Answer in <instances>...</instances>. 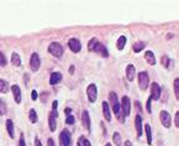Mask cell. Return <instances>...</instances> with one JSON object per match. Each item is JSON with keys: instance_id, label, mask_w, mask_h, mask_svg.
<instances>
[{"instance_id": "obj_1", "label": "cell", "mask_w": 179, "mask_h": 146, "mask_svg": "<svg viewBox=\"0 0 179 146\" xmlns=\"http://www.w3.org/2000/svg\"><path fill=\"white\" fill-rule=\"evenodd\" d=\"M88 50L89 52H97L99 53L101 57H108L109 56V52H108V48L97 39V37H93L88 43Z\"/></svg>"}, {"instance_id": "obj_2", "label": "cell", "mask_w": 179, "mask_h": 146, "mask_svg": "<svg viewBox=\"0 0 179 146\" xmlns=\"http://www.w3.org/2000/svg\"><path fill=\"white\" fill-rule=\"evenodd\" d=\"M48 52H49L52 56L57 57V58H61V57L63 56V53H64V48H63V46H62L61 43H58V42H52V43H49V46H48Z\"/></svg>"}, {"instance_id": "obj_3", "label": "cell", "mask_w": 179, "mask_h": 146, "mask_svg": "<svg viewBox=\"0 0 179 146\" xmlns=\"http://www.w3.org/2000/svg\"><path fill=\"white\" fill-rule=\"evenodd\" d=\"M137 80H138V87L141 88V91H146L150 85V77H148L147 72H140L137 76Z\"/></svg>"}, {"instance_id": "obj_4", "label": "cell", "mask_w": 179, "mask_h": 146, "mask_svg": "<svg viewBox=\"0 0 179 146\" xmlns=\"http://www.w3.org/2000/svg\"><path fill=\"white\" fill-rule=\"evenodd\" d=\"M111 108H112V111H114V114L116 115V118H117L119 123L124 124V123H125V119H126V115H125V113H124V110H122V108H121L120 103L117 102V103L112 104V105H111Z\"/></svg>"}, {"instance_id": "obj_5", "label": "cell", "mask_w": 179, "mask_h": 146, "mask_svg": "<svg viewBox=\"0 0 179 146\" xmlns=\"http://www.w3.org/2000/svg\"><path fill=\"white\" fill-rule=\"evenodd\" d=\"M59 145L61 146H72V135L71 133L64 129L59 134Z\"/></svg>"}, {"instance_id": "obj_6", "label": "cell", "mask_w": 179, "mask_h": 146, "mask_svg": "<svg viewBox=\"0 0 179 146\" xmlns=\"http://www.w3.org/2000/svg\"><path fill=\"white\" fill-rule=\"evenodd\" d=\"M86 95H88V99L90 103H95L97 102V98H98V88L94 83L89 84L88 88H86Z\"/></svg>"}, {"instance_id": "obj_7", "label": "cell", "mask_w": 179, "mask_h": 146, "mask_svg": "<svg viewBox=\"0 0 179 146\" xmlns=\"http://www.w3.org/2000/svg\"><path fill=\"white\" fill-rule=\"evenodd\" d=\"M159 119H161V123H162V125L164 128H167V129L170 128V125H172V116H170V114L168 111L162 110L159 113Z\"/></svg>"}, {"instance_id": "obj_8", "label": "cell", "mask_w": 179, "mask_h": 146, "mask_svg": "<svg viewBox=\"0 0 179 146\" xmlns=\"http://www.w3.org/2000/svg\"><path fill=\"white\" fill-rule=\"evenodd\" d=\"M40 66H41V58H40V56L37 53H32L31 58H30V67H31V71L32 72H37Z\"/></svg>"}, {"instance_id": "obj_9", "label": "cell", "mask_w": 179, "mask_h": 146, "mask_svg": "<svg viewBox=\"0 0 179 146\" xmlns=\"http://www.w3.org/2000/svg\"><path fill=\"white\" fill-rule=\"evenodd\" d=\"M161 93H162V91H161L159 84L158 83H152L151 84V98H152V100H159Z\"/></svg>"}, {"instance_id": "obj_10", "label": "cell", "mask_w": 179, "mask_h": 146, "mask_svg": "<svg viewBox=\"0 0 179 146\" xmlns=\"http://www.w3.org/2000/svg\"><path fill=\"white\" fill-rule=\"evenodd\" d=\"M68 47L71 48L72 52L78 53V52H80V50H82V43H80V41H79L78 39L72 37V39L68 41Z\"/></svg>"}, {"instance_id": "obj_11", "label": "cell", "mask_w": 179, "mask_h": 146, "mask_svg": "<svg viewBox=\"0 0 179 146\" xmlns=\"http://www.w3.org/2000/svg\"><path fill=\"white\" fill-rule=\"evenodd\" d=\"M121 108H122L125 115L129 116L130 113H131V102H130V98L127 95L122 97V99H121Z\"/></svg>"}, {"instance_id": "obj_12", "label": "cell", "mask_w": 179, "mask_h": 146, "mask_svg": "<svg viewBox=\"0 0 179 146\" xmlns=\"http://www.w3.org/2000/svg\"><path fill=\"white\" fill-rule=\"evenodd\" d=\"M135 126H136L137 136L141 137L142 134H143V126H142V116H141L140 114H137L136 118H135Z\"/></svg>"}, {"instance_id": "obj_13", "label": "cell", "mask_w": 179, "mask_h": 146, "mask_svg": "<svg viewBox=\"0 0 179 146\" xmlns=\"http://www.w3.org/2000/svg\"><path fill=\"white\" fill-rule=\"evenodd\" d=\"M11 92L14 94V99H15V103L16 104H20L21 103V88L17 85V84H14L11 85Z\"/></svg>"}, {"instance_id": "obj_14", "label": "cell", "mask_w": 179, "mask_h": 146, "mask_svg": "<svg viewBox=\"0 0 179 146\" xmlns=\"http://www.w3.org/2000/svg\"><path fill=\"white\" fill-rule=\"evenodd\" d=\"M136 77V69H135V66L133 65H127L126 66V78L127 80L132 82Z\"/></svg>"}, {"instance_id": "obj_15", "label": "cell", "mask_w": 179, "mask_h": 146, "mask_svg": "<svg viewBox=\"0 0 179 146\" xmlns=\"http://www.w3.org/2000/svg\"><path fill=\"white\" fill-rule=\"evenodd\" d=\"M62 78H63L62 73L53 72V73H51V77H49V84L51 85H56V84H58L59 82L62 80Z\"/></svg>"}, {"instance_id": "obj_16", "label": "cell", "mask_w": 179, "mask_h": 146, "mask_svg": "<svg viewBox=\"0 0 179 146\" xmlns=\"http://www.w3.org/2000/svg\"><path fill=\"white\" fill-rule=\"evenodd\" d=\"M82 122H83L84 128L88 131H90V116H89V113L86 110H84L83 114H82Z\"/></svg>"}, {"instance_id": "obj_17", "label": "cell", "mask_w": 179, "mask_h": 146, "mask_svg": "<svg viewBox=\"0 0 179 146\" xmlns=\"http://www.w3.org/2000/svg\"><path fill=\"white\" fill-rule=\"evenodd\" d=\"M103 114L106 122H111V110L108 102H103Z\"/></svg>"}, {"instance_id": "obj_18", "label": "cell", "mask_w": 179, "mask_h": 146, "mask_svg": "<svg viewBox=\"0 0 179 146\" xmlns=\"http://www.w3.org/2000/svg\"><path fill=\"white\" fill-rule=\"evenodd\" d=\"M144 60L148 65H151V66H155L156 65V58H155V53L152 51H146L144 52Z\"/></svg>"}, {"instance_id": "obj_19", "label": "cell", "mask_w": 179, "mask_h": 146, "mask_svg": "<svg viewBox=\"0 0 179 146\" xmlns=\"http://www.w3.org/2000/svg\"><path fill=\"white\" fill-rule=\"evenodd\" d=\"M5 126H6V130H8V134L11 139L15 137V129H14V123L11 119H6L5 122Z\"/></svg>"}, {"instance_id": "obj_20", "label": "cell", "mask_w": 179, "mask_h": 146, "mask_svg": "<svg viewBox=\"0 0 179 146\" xmlns=\"http://www.w3.org/2000/svg\"><path fill=\"white\" fill-rule=\"evenodd\" d=\"M161 62H162V66H163V67H166L167 69H172V68H173V66H174L173 60H170V58H169L168 56H163Z\"/></svg>"}, {"instance_id": "obj_21", "label": "cell", "mask_w": 179, "mask_h": 146, "mask_svg": "<svg viewBox=\"0 0 179 146\" xmlns=\"http://www.w3.org/2000/svg\"><path fill=\"white\" fill-rule=\"evenodd\" d=\"M144 131H146V136H147V144L152 146V129H151V125L150 124H146L143 126Z\"/></svg>"}, {"instance_id": "obj_22", "label": "cell", "mask_w": 179, "mask_h": 146, "mask_svg": "<svg viewBox=\"0 0 179 146\" xmlns=\"http://www.w3.org/2000/svg\"><path fill=\"white\" fill-rule=\"evenodd\" d=\"M144 47H146V42H143V41H137V42L133 43V46H132V51H133L135 53H138V52H141Z\"/></svg>"}, {"instance_id": "obj_23", "label": "cell", "mask_w": 179, "mask_h": 146, "mask_svg": "<svg viewBox=\"0 0 179 146\" xmlns=\"http://www.w3.org/2000/svg\"><path fill=\"white\" fill-rule=\"evenodd\" d=\"M11 63L16 67H20L21 66V57L16 53V52H13L11 53Z\"/></svg>"}, {"instance_id": "obj_24", "label": "cell", "mask_w": 179, "mask_h": 146, "mask_svg": "<svg viewBox=\"0 0 179 146\" xmlns=\"http://www.w3.org/2000/svg\"><path fill=\"white\" fill-rule=\"evenodd\" d=\"M126 41H127V39H126V36H120L117 39V41H116V47H117V50H124V47H125V45H126Z\"/></svg>"}, {"instance_id": "obj_25", "label": "cell", "mask_w": 179, "mask_h": 146, "mask_svg": "<svg viewBox=\"0 0 179 146\" xmlns=\"http://www.w3.org/2000/svg\"><path fill=\"white\" fill-rule=\"evenodd\" d=\"M10 89V87H9V83L4 79H0V92H2L3 94H6Z\"/></svg>"}, {"instance_id": "obj_26", "label": "cell", "mask_w": 179, "mask_h": 146, "mask_svg": "<svg viewBox=\"0 0 179 146\" xmlns=\"http://www.w3.org/2000/svg\"><path fill=\"white\" fill-rule=\"evenodd\" d=\"M28 119H30V122H31L32 124H36L38 122V116H37V113H36L35 109L30 110V113H28Z\"/></svg>"}, {"instance_id": "obj_27", "label": "cell", "mask_w": 179, "mask_h": 146, "mask_svg": "<svg viewBox=\"0 0 179 146\" xmlns=\"http://www.w3.org/2000/svg\"><path fill=\"white\" fill-rule=\"evenodd\" d=\"M48 126H49V130L53 133L56 131L57 129V122H56V118H53L52 115H48Z\"/></svg>"}, {"instance_id": "obj_28", "label": "cell", "mask_w": 179, "mask_h": 146, "mask_svg": "<svg viewBox=\"0 0 179 146\" xmlns=\"http://www.w3.org/2000/svg\"><path fill=\"white\" fill-rule=\"evenodd\" d=\"M112 141L116 146H122V140H121L120 133H114L112 134Z\"/></svg>"}, {"instance_id": "obj_29", "label": "cell", "mask_w": 179, "mask_h": 146, "mask_svg": "<svg viewBox=\"0 0 179 146\" xmlns=\"http://www.w3.org/2000/svg\"><path fill=\"white\" fill-rule=\"evenodd\" d=\"M174 94H175V98L179 99V78L174 79Z\"/></svg>"}, {"instance_id": "obj_30", "label": "cell", "mask_w": 179, "mask_h": 146, "mask_svg": "<svg viewBox=\"0 0 179 146\" xmlns=\"http://www.w3.org/2000/svg\"><path fill=\"white\" fill-rule=\"evenodd\" d=\"M74 123H75L74 116H73L72 114H68V115L66 116V124H68V125H73Z\"/></svg>"}, {"instance_id": "obj_31", "label": "cell", "mask_w": 179, "mask_h": 146, "mask_svg": "<svg viewBox=\"0 0 179 146\" xmlns=\"http://www.w3.org/2000/svg\"><path fill=\"white\" fill-rule=\"evenodd\" d=\"M6 63H8V62H6V58H5L4 53L0 52V65H2V67H5Z\"/></svg>"}, {"instance_id": "obj_32", "label": "cell", "mask_w": 179, "mask_h": 146, "mask_svg": "<svg viewBox=\"0 0 179 146\" xmlns=\"http://www.w3.org/2000/svg\"><path fill=\"white\" fill-rule=\"evenodd\" d=\"M0 111H2L3 115L6 113V105H5V102L4 100H0Z\"/></svg>"}, {"instance_id": "obj_33", "label": "cell", "mask_w": 179, "mask_h": 146, "mask_svg": "<svg viewBox=\"0 0 179 146\" xmlns=\"http://www.w3.org/2000/svg\"><path fill=\"white\" fill-rule=\"evenodd\" d=\"M151 103H152V98L150 97V98H148V100H147V105H146V108H147V111L148 113H152V109H151Z\"/></svg>"}, {"instance_id": "obj_34", "label": "cell", "mask_w": 179, "mask_h": 146, "mask_svg": "<svg viewBox=\"0 0 179 146\" xmlns=\"http://www.w3.org/2000/svg\"><path fill=\"white\" fill-rule=\"evenodd\" d=\"M79 139L82 140V142L84 144V146H92V144H90V142H89V140H88V139H86L85 136H80Z\"/></svg>"}, {"instance_id": "obj_35", "label": "cell", "mask_w": 179, "mask_h": 146, "mask_svg": "<svg viewBox=\"0 0 179 146\" xmlns=\"http://www.w3.org/2000/svg\"><path fill=\"white\" fill-rule=\"evenodd\" d=\"M174 124L177 128H179V111L175 113V116H174Z\"/></svg>"}, {"instance_id": "obj_36", "label": "cell", "mask_w": 179, "mask_h": 146, "mask_svg": "<svg viewBox=\"0 0 179 146\" xmlns=\"http://www.w3.org/2000/svg\"><path fill=\"white\" fill-rule=\"evenodd\" d=\"M19 146H26V142H25V137H24V134L20 135V141H19Z\"/></svg>"}, {"instance_id": "obj_37", "label": "cell", "mask_w": 179, "mask_h": 146, "mask_svg": "<svg viewBox=\"0 0 179 146\" xmlns=\"http://www.w3.org/2000/svg\"><path fill=\"white\" fill-rule=\"evenodd\" d=\"M31 95H32V100H37V98H38V94H37V92H36L35 89H32V92H31Z\"/></svg>"}, {"instance_id": "obj_38", "label": "cell", "mask_w": 179, "mask_h": 146, "mask_svg": "<svg viewBox=\"0 0 179 146\" xmlns=\"http://www.w3.org/2000/svg\"><path fill=\"white\" fill-rule=\"evenodd\" d=\"M34 145H35V146H42V142H41V140H40L38 137H35V142H34Z\"/></svg>"}, {"instance_id": "obj_39", "label": "cell", "mask_w": 179, "mask_h": 146, "mask_svg": "<svg viewBox=\"0 0 179 146\" xmlns=\"http://www.w3.org/2000/svg\"><path fill=\"white\" fill-rule=\"evenodd\" d=\"M47 95H48V93H42V94H41V97H42V103H46V102H47V98H46Z\"/></svg>"}, {"instance_id": "obj_40", "label": "cell", "mask_w": 179, "mask_h": 146, "mask_svg": "<svg viewBox=\"0 0 179 146\" xmlns=\"http://www.w3.org/2000/svg\"><path fill=\"white\" fill-rule=\"evenodd\" d=\"M57 107H58V102L57 100H53V103H52V110H57Z\"/></svg>"}, {"instance_id": "obj_41", "label": "cell", "mask_w": 179, "mask_h": 146, "mask_svg": "<svg viewBox=\"0 0 179 146\" xmlns=\"http://www.w3.org/2000/svg\"><path fill=\"white\" fill-rule=\"evenodd\" d=\"M47 145H48V146H54V141H53V139H48V140H47Z\"/></svg>"}, {"instance_id": "obj_42", "label": "cell", "mask_w": 179, "mask_h": 146, "mask_svg": "<svg viewBox=\"0 0 179 146\" xmlns=\"http://www.w3.org/2000/svg\"><path fill=\"white\" fill-rule=\"evenodd\" d=\"M24 77H25V84H27V83H28V74L26 73Z\"/></svg>"}, {"instance_id": "obj_43", "label": "cell", "mask_w": 179, "mask_h": 146, "mask_svg": "<svg viewBox=\"0 0 179 146\" xmlns=\"http://www.w3.org/2000/svg\"><path fill=\"white\" fill-rule=\"evenodd\" d=\"M77 146H84V144L82 142V140H80V139H78V142H77Z\"/></svg>"}, {"instance_id": "obj_44", "label": "cell", "mask_w": 179, "mask_h": 146, "mask_svg": "<svg viewBox=\"0 0 179 146\" xmlns=\"http://www.w3.org/2000/svg\"><path fill=\"white\" fill-rule=\"evenodd\" d=\"M124 146H132V142H131V141H125Z\"/></svg>"}, {"instance_id": "obj_45", "label": "cell", "mask_w": 179, "mask_h": 146, "mask_svg": "<svg viewBox=\"0 0 179 146\" xmlns=\"http://www.w3.org/2000/svg\"><path fill=\"white\" fill-rule=\"evenodd\" d=\"M73 72H74V66H71V67H69V73L73 74Z\"/></svg>"}, {"instance_id": "obj_46", "label": "cell", "mask_w": 179, "mask_h": 146, "mask_svg": "<svg viewBox=\"0 0 179 146\" xmlns=\"http://www.w3.org/2000/svg\"><path fill=\"white\" fill-rule=\"evenodd\" d=\"M105 146H112V145H111V144H110V142H108V144H106V145H105Z\"/></svg>"}]
</instances>
